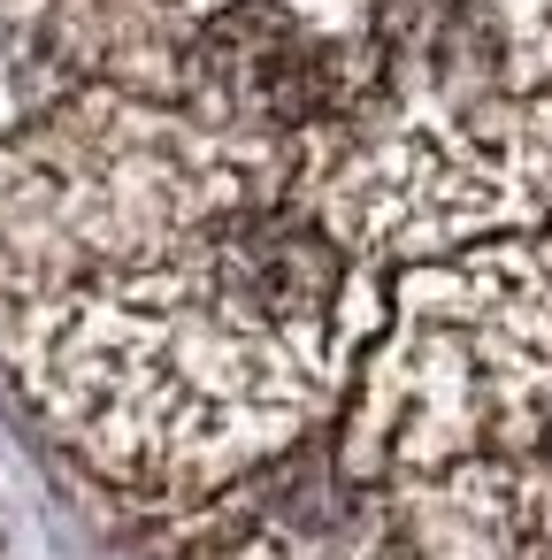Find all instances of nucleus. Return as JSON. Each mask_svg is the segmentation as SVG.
Instances as JSON below:
<instances>
[{
    "mask_svg": "<svg viewBox=\"0 0 552 560\" xmlns=\"http://www.w3.org/2000/svg\"><path fill=\"white\" fill-rule=\"evenodd\" d=\"M192 85L223 108V116H254V124H322L353 101V62L338 39H322L315 24H300L277 0H238L215 9L192 47Z\"/></svg>",
    "mask_w": 552,
    "mask_h": 560,
    "instance_id": "f257e3e1",
    "label": "nucleus"
},
{
    "mask_svg": "<svg viewBox=\"0 0 552 560\" xmlns=\"http://www.w3.org/2000/svg\"><path fill=\"white\" fill-rule=\"evenodd\" d=\"M208 269H215V292L246 323H269V330L322 323L338 284H345L338 246L300 208H238V215H223L215 238H208Z\"/></svg>",
    "mask_w": 552,
    "mask_h": 560,
    "instance_id": "f03ea898",
    "label": "nucleus"
},
{
    "mask_svg": "<svg viewBox=\"0 0 552 560\" xmlns=\"http://www.w3.org/2000/svg\"><path fill=\"white\" fill-rule=\"evenodd\" d=\"M537 460H544V476H552V415H544V430H537Z\"/></svg>",
    "mask_w": 552,
    "mask_h": 560,
    "instance_id": "7ed1b4c3",
    "label": "nucleus"
}]
</instances>
